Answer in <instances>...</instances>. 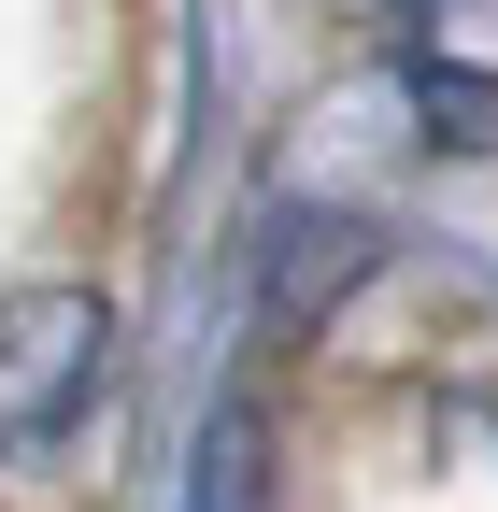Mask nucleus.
<instances>
[{
    "instance_id": "f257e3e1",
    "label": "nucleus",
    "mask_w": 498,
    "mask_h": 512,
    "mask_svg": "<svg viewBox=\"0 0 498 512\" xmlns=\"http://www.w3.org/2000/svg\"><path fill=\"white\" fill-rule=\"evenodd\" d=\"M114 384V299L100 285H15L0 299V456H43L57 427H86Z\"/></svg>"
},
{
    "instance_id": "f03ea898",
    "label": "nucleus",
    "mask_w": 498,
    "mask_h": 512,
    "mask_svg": "<svg viewBox=\"0 0 498 512\" xmlns=\"http://www.w3.org/2000/svg\"><path fill=\"white\" fill-rule=\"evenodd\" d=\"M370 256H385L370 214H271V228H257V342H271V356L314 342L328 313L370 285Z\"/></svg>"
},
{
    "instance_id": "7ed1b4c3",
    "label": "nucleus",
    "mask_w": 498,
    "mask_h": 512,
    "mask_svg": "<svg viewBox=\"0 0 498 512\" xmlns=\"http://www.w3.org/2000/svg\"><path fill=\"white\" fill-rule=\"evenodd\" d=\"M185 512H271V399H228L200 413V441H185Z\"/></svg>"
},
{
    "instance_id": "20e7f679",
    "label": "nucleus",
    "mask_w": 498,
    "mask_h": 512,
    "mask_svg": "<svg viewBox=\"0 0 498 512\" xmlns=\"http://www.w3.org/2000/svg\"><path fill=\"white\" fill-rule=\"evenodd\" d=\"M413 114L442 157H498V72H470V57H413Z\"/></svg>"
},
{
    "instance_id": "39448f33",
    "label": "nucleus",
    "mask_w": 498,
    "mask_h": 512,
    "mask_svg": "<svg viewBox=\"0 0 498 512\" xmlns=\"http://www.w3.org/2000/svg\"><path fill=\"white\" fill-rule=\"evenodd\" d=\"M356 15H399V0H356Z\"/></svg>"
}]
</instances>
